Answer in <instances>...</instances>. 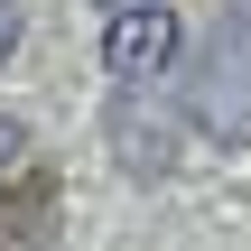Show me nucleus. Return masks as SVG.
<instances>
[{
  "instance_id": "obj_1",
  "label": "nucleus",
  "mask_w": 251,
  "mask_h": 251,
  "mask_svg": "<svg viewBox=\"0 0 251 251\" xmlns=\"http://www.w3.org/2000/svg\"><path fill=\"white\" fill-rule=\"evenodd\" d=\"M186 121L214 149H251V0H224L196 65H186Z\"/></svg>"
},
{
  "instance_id": "obj_2",
  "label": "nucleus",
  "mask_w": 251,
  "mask_h": 251,
  "mask_svg": "<svg viewBox=\"0 0 251 251\" xmlns=\"http://www.w3.org/2000/svg\"><path fill=\"white\" fill-rule=\"evenodd\" d=\"M168 56H177V9H168V0H140V9H121V19L102 28V65H112V84H158Z\"/></svg>"
},
{
  "instance_id": "obj_3",
  "label": "nucleus",
  "mask_w": 251,
  "mask_h": 251,
  "mask_svg": "<svg viewBox=\"0 0 251 251\" xmlns=\"http://www.w3.org/2000/svg\"><path fill=\"white\" fill-rule=\"evenodd\" d=\"M112 149L130 177H168V112L158 84H112Z\"/></svg>"
},
{
  "instance_id": "obj_4",
  "label": "nucleus",
  "mask_w": 251,
  "mask_h": 251,
  "mask_svg": "<svg viewBox=\"0 0 251 251\" xmlns=\"http://www.w3.org/2000/svg\"><path fill=\"white\" fill-rule=\"evenodd\" d=\"M56 233V177H19L0 196V251H47Z\"/></svg>"
},
{
  "instance_id": "obj_5",
  "label": "nucleus",
  "mask_w": 251,
  "mask_h": 251,
  "mask_svg": "<svg viewBox=\"0 0 251 251\" xmlns=\"http://www.w3.org/2000/svg\"><path fill=\"white\" fill-rule=\"evenodd\" d=\"M19 158H28V130H19V121H0V177H9Z\"/></svg>"
},
{
  "instance_id": "obj_6",
  "label": "nucleus",
  "mask_w": 251,
  "mask_h": 251,
  "mask_svg": "<svg viewBox=\"0 0 251 251\" xmlns=\"http://www.w3.org/2000/svg\"><path fill=\"white\" fill-rule=\"evenodd\" d=\"M9 47H19V9L0 0V56H9Z\"/></svg>"
},
{
  "instance_id": "obj_7",
  "label": "nucleus",
  "mask_w": 251,
  "mask_h": 251,
  "mask_svg": "<svg viewBox=\"0 0 251 251\" xmlns=\"http://www.w3.org/2000/svg\"><path fill=\"white\" fill-rule=\"evenodd\" d=\"M93 9H102V19H121V9H140V0H93Z\"/></svg>"
}]
</instances>
